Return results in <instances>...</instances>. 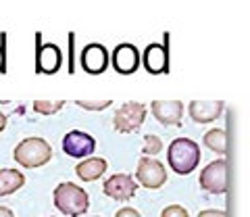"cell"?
Masks as SVG:
<instances>
[{"mask_svg": "<svg viewBox=\"0 0 250 217\" xmlns=\"http://www.w3.org/2000/svg\"><path fill=\"white\" fill-rule=\"evenodd\" d=\"M169 167L179 175H188L200 163V146L190 138H175L167 149Z\"/></svg>", "mask_w": 250, "mask_h": 217, "instance_id": "1", "label": "cell"}, {"mask_svg": "<svg viewBox=\"0 0 250 217\" xmlns=\"http://www.w3.org/2000/svg\"><path fill=\"white\" fill-rule=\"evenodd\" d=\"M54 207L69 217H80L88 211L90 196L82 186L73 182H62L54 188Z\"/></svg>", "mask_w": 250, "mask_h": 217, "instance_id": "2", "label": "cell"}, {"mask_svg": "<svg viewBox=\"0 0 250 217\" xmlns=\"http://www.w3.org/2000/svg\"><path fill=\"white\" fill-rule=\"evenodd\" d=\"M15 161L25 169H34V167H42L52 159V149L44 138H25L21 140L13 151Z\"/></svg>", "mask_w": 250, "mask_h": 217, "instance_id": "3", "label": "cell"}, {"mask_svg": "<svg viewBox=\"0 0 250 217\" xmlns=\"http://www.w3.org/2000/svg\"><path fill=\"white\" fill-rule=\"evenodd\" d=\"M146 113H148V108L142 103L129 100V103L121 105V108H117V113L113 117L115 130L121 131V134H129V131L140 130V126H142L146 119Z\"/></svg>", "mask_w": 250, "mask_h": 217, "instance_id": "4", "label": "cell"}, {"mask_svg": "<svg viewBox=\"0 0 250 217\" xmlns=\"http://www.w3.org/2000/svg\"><path fill=\"white\" fill-rule=\"evenodd\" d=\"M62 65V54L57 44H42V34H36V73H57Z\"/></svg>", "mask_w": 250, "mask_h": 217, "instance_id": "5", "label": "cell"}, {"mask_svg": "<svg viewBox=\"0 0 250 217\" xmlns=\"http://www.w3.org/2000/svg\"><path fill=\"white\" fill-rule=\"evenodd\" d=\"M200 188L213 195H223L228 190V161L217 159L200 172Z\"/></svg>", "mask_w": 250, "mask_h": 217, "instance_id": "6", "label": "cell"}, {"mask_svg": "<svg viewBox=\"0 0 250 217\" xmlns=\"http://www.w3.org/2000/svg\"><path fill=\"white\" fill-rule=\"evenodd\" d=\"M136 177H138V182L142 184L144 188L156 190V188H161V186L167 182V169H165V165H163L161 161L144 157V159L138 161Z\"/></svg>", "mask_w": 250, "mask_h": 217, "instance_id": "7", "label": "cell"}, {"mask_svg": "<svg viewBox=\"0 0 250 217\" xmlns=\"http://www.w3.org/2000/svg\"><path fill=\"white\" fill-rule=\"evenodd\" d=\"M62 151L73 159H83L96 151V140L90 134H85V131L73 130L62 138Z\"/></svg>", "mask_w": 250, "mask_h": 217, "instance_id": "8", "label": "cell"}, {"mask_svg": "<svg viewBox=\"0 0 250 217\" xmlns=\"http://www.w3.org/2000/svg\"><path fill=\"white\" fill-rule=\"evenodd\" d=\"M113 67L117 73L121 75H131L138 71L140 67V52L134 44L129 42H123V44H117L115 50H113Z\"/></svg>", "mask_w": 250, "mask_h": 217, "instance_id": "9", "label": "cell"}, {"mask_svg": "<svg viewBox=\"0 0 250 217\" xmlns=\"http://www.w3.org/2000/svg\"><path fill=\"white\" fill-rule=\"evenodd\" d=\"M169 36L165 34V44H148L144 50V67L148 73L152 75H161L169 71Z\"/></svg>", "mask_w": 250, "mask_h": 217, "instance_id": "10", "label": "cell"}, {"mask_svg": "<svg viewBox=\"0 0 250 217\" xmlns=\"http://www.w3.org/2000/svg\"><path fill=\"white\" fill-rule=\"evenodd\" d=\"M80 63L83 67V71H88L90 75H100V73H104L108 67V50L103 44L92 42L88 46H83Z\"/></svg>", "mask_w": 250, "mask_h": 217, "instance_id": "11", "label": "cell"}, {"mask_svg": "<svg viewBox=\"0 0 250 217\" xmlns=\"http://www.w3.org/2000/svg\"><path fill=\"white\" fill-rule=\"evenodd\" d=\"M150 111L156 121L163 126H182L184 117V103L182 100H152Z\"/></svg>", "mask_w": 250, "mask_h": 217, "instance_id": "12", "label": "cell"}, {"mask_svg": "<svg viewBox=\"0 0 250 217\" xmlns=\"http://www.w3.org/2000/svg\"><path fill=\"white\" fill-rule=\"evenodd\" d=\"M104 195L115 200H129L138 192V184L129 174H115L103 186Z\"/></svg>", "mask_w": 250, "mask_h": 217, "instance_id": "13", "label": "cell"}, {"mask_svg": "<svg viewBox=\"0 0 250 217\" xmlns=\"http://www.w3.org/2000/svg\"><path fill=\"white\" fill-rule=\"evenodd\" d=\"M223 108V100H192L188 105V113L196 123H213L217 117H221Z\"/></svg>", "mask_w": 250, "mask_h": 217, "instance_id": "14", "label": "cell"}, {"mask_svg": "<svg viewBox=\"0 0 250 217\" xmlns=\"http://www.w3.org/2000/svg\"><path fill=\"white\" fill-rule=\"evenodd\" d=\"M106 167H108L106 159H100V157H96V159H85L82 163H77L75 174L83 182H94V180H98V177L106 172Z\"/></svg>", "mask_w": 250, "mask_h": 217, "instance_id": "15", "label": "cell"}, {"mask_svg": "<svg viewBox=\"0 0 250 217\" xmlns=\"http://www.w3.org/2000/svg\"><path fill=\"white\" fill-rule=\"evenodd\" d=\"M25 184V175L17 169H0V196H9Z\"/></svg>", "mask_w": 250, "mask_h": 217, "instance_id": "16", "label": "cell"}, {"mask_svg": "<svg viewBox=\"0 0 250 217\" xmlns=\"http://www.w3.org/2000/svg\"><path fill=\"white\" fill-rule=\"evenodd\" d=\"M202 142H205L210 151H215L219 154H225L228 152V134H225L223 128H213L208 130L205 138H202Z\"/></svg>", "mask_w": 250, "mask_h": 217, "instance_id": "17", "label": "cell"}, {"mask_svg": "<svg viewBox=\"0 0 250 217\" xmlns=\"http://www.w3.org/2000/svg\"><path fill=\"white\" fill-rule=\"evenodd\" d=\"M65 107V100H34V111L40 115H54Z\"/></svg>", "mask_w": 250, "mask_h": 217, "instance_id": "18", "label": "cell"}, {"mask_svg": "<svg viewBox=\"0 0 250 217\" xmlns=\"http://www.w3.org/2000/svg\"><path fill=\"white\" fill-rule=\"evenodd\" d=\"M161 151H163L161 138L148 134V136L144 138V154H146V157H154V154H159Z\"/></svg>", "mask_w": 250, "mask_h": 217, "instance_id": "19", "label": "cell"}, {"mask_svg": "<svg viewBox=\"0 0 250 217\" xmlns=\"http://www.w3.org/2000/svg\"><path fill=\"white\" fill-rule=\"evenodd\" d=\"M75 105L85 108V111H103V108H108L113 103L106 98V100H75Z\"/></svg>", "mask_w": 250, "mask_h": 217, "instance_id": "20", "label": "cell"}, {"mask_svg": "<svg viewBox=\"0 0 250 217\" xmlns=\"http://www.w3.org/2000/svg\"><path fill=\"white\" fill-rule=\"evenodd\" d=\"M161 217H190V215H188V209H184L182 205H169L167 209H163Z\"/></svg>", "mask_w": 250, "mask_h": 217, "instance_id": "21", "label": "cell"}, {"mask_svg": "<svg viewBox=\"0 0 250 217\" xmlns=\"http://www.w3.org/2000/svg\"><path fill=\"white\" fill-rule=\"evenodd\" d=\"M198 217H228V213L223 209H205L198 213Z\"/></svg>", "mask_w": 250, "mask_h": 217, "instance_id": "22", "label": "cell"}, {"mask_svg": "<svg viewBox=\"0 0 250 217\" xmlns=\"http://www.w3.org/2000/svg\"><path fill=\"white\" fill-rule=\"evenodd\" d=\"M115 217H142V215H140L134 207H123V209H119V211H117Z\"/></svg>", "mask_w": 250, "mask_h": 217, "instance_id": "23", "label": "cell"}, {"mask_svg": "<svg viewBox=\"0 0 250 217\" xmlns=\"http://www.w3.org/2000/svg\"><path fill=\"white\" fill-rule=\"evenodd\" d=\"M6 71V50H4V44H0V73Z\"/></svg>", "mask_w": 250, "mask_h": 217, "instance_id": "24", "label": "cell"}, {"mask_svg": "<svg viewBox=\"0 0 250 217\" xmlns=\"http://www.w3.org/2000/svg\"><path fill=\"white\" fill-rule=\"evenodd\" d=\"M0 217H15L9 207H0Z\"/></svg>", "mask_w": 250, "mask_h": 217, "instance_id": "25", "label": "cell"}, {"mask_svg": "<svg viewBox=\"0 0 250 217\" xmlns=\"http://www.w3.org/2000/svg\"><path fill=\"white\" fill-rule=\"evenodd\" d=\"M6 128V115L2 113V111H0V131H2Z\"/></svg>", "mask_w": 250, "mask_h": 217, "instance_id": "26", "label": "cell"}, {"mask_svg": "<svg viewBox=\"0 0 250 217\" xmlns=\"http://www.w3.org/2000/svg\"><path fill=\"white\" fill-rule=\"evenodd\" d=\"M94 217H100V215H94Z\"/></svg>", "mask_w": 250, "mask_h": 217, "instance_id": "27", "label": "cell"}]
</instances>
